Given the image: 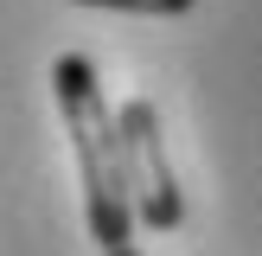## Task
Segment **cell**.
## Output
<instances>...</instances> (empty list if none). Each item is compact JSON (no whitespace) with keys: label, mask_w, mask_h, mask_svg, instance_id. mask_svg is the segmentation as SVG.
<instances>
[{"label":"cell","mask_w":262,"mask_h":256,"mask_svg":"<svg viewBox=\"0 0 262 256\" xmlns=\"http://www.w3.org/2000/svg\"><path fill=\"white\" fill-rule=\"evenodd\" d=\"M51 90H58V115L71 128L77 147V173H83V218L90 237L102 250L135 237L141 211H135V186H128V135H122V109H109L96 83V64L83 51H64L51 64Z\"/></svg>","instance_id":"1"},{"label":"cell","mask_w":262,"mask_h":256,"mask_svg":"<svg viewBox=\"0 0 262 256\" xmlns=\"http://www.w3.org/2000/svg\"><path fill=\"white\" fill-rule=\"evenodd\" d=\"M122 135H128V186H135V211L147 230H179L186 224V199L173 186L166 166V141H160V109L147 96L122 102Z\"/></svg>","instance_id":"2"},{"label":"cell","mask_w":262,"mask_h":256,"mask_svg":"<svg viewBox=\"0 0 262 256\" xmlns=\"http://www.w3.org/2000/svg\"><path fill=\"white\" fill-rule=\"evenodd\" d=\"M77 7H102V13H147V19H179L199 0H77Z\"/></svg>","instance_id":"3"},{"label":"cell","mask_w":262,"mask_h":256,"mask_svg":"<svg viewBox=\"0 0 262 256\" xmlns=\"http://www.w3.org/2000/svg\"><path fill=\"white\" fill-rule=\"evenodd\" d=\"M102 256H141V250H135V243H115V250H102Z\"/></svg>","instance_id":"4"}]
</instances>
